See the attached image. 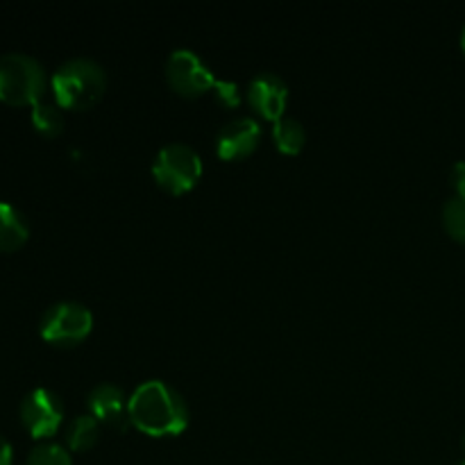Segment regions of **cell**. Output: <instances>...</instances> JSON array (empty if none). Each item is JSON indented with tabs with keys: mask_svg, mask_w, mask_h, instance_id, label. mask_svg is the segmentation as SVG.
<instances>
[{
	"mask_svg": "<svg viewBox=\"0 0 465 465\" xmlns=\"http://www.w3.org/2000/svg\"><path fill=\"white\" fill-rule=\"evenodd\" d=\"M463 452H465V434H463Z\"/></svg>",
	"mask_w": 465,
	"mask_h": 465,
	"instance_id": "7402d4cb",
	"label": "cell"
},
{
	"mask_svg": "<svg viewBox=\"0 0 465 465\" xmlns=\"http://www.w3.org/2000/svg\"><path fill=\"white\" fill-rule=\"evenodd\" d=\"M166 82L177 95L198 98V95L213 89L218 80L198 53L189 48H180L173 50L171 57L166 59Z\"/></svg>",
	"mask_w": 465,
	"mask_h": 465,
	"instance_id": "8992f818",
	"label": "cell"
},
{
	"mask_svg": "<svg viewBox=\"0 0 465 465\" xmlns=\"http://www.w3.org/2000/svg\"><path fill=\"white\" fill-rule=\"evenodd\" d=\"M100 439V422L91 413H82L68 420L64 427V443L68 452H86Z\"/></svg>",
	"mask_w": 465,
	"mask_h": 465,
	"instance_id": "7c38bea8",
	"label": "cell"
},
{
	"mask_svg": "<svg viewBox=\"0 0 465 465\" xmlns=\"http://www.w3.org/2000/svg\"><path fill=\"white\" fill-rule=\"evenodd\" d=\"M48 86L41 62L25 53H7L0 57V103L9 107H35Z\"/></svg>",
	"mask_w": 465,
	"mask_h": 465,
	"instance_id": "3957f363",
	"label": "cell"
},
{
	"mask_svg": "<svg viewBox=\"0 0 465 465\" xmlns=\"http://www.w3.org/2000/svg\"><path fill=\"white\" fill-rule=\"evenodd\" d=\"M30 239V225L14 204L0 203V252H16Z\"/></svg>",
	"mask_w": 465,
	"mask_h": 465,
	"instance_id": "8fae6325",
	"label": "cell"
},
{
	"mask_svg": "<svg viewBox=\"0 0 465 465\" xmlns=\"http://www.w3.org/2000/svg\"><path fill=\"white\" fill-rule=\"evenodd\" d=\"M443 225L454 241L465 245V193H454L445 200Z\"/></svg>",
	"mask_w": 465,
	"mask_h": 465,
	"instance_id": "9a60e30c",
	"label": "cell"
},
{
	"mask_svg": "<svg viewBox=\"0 0 465 465\" xmlns=\"http://www.w3.org/2000/svg\"><path fill=\"white\" fill-rule=\"evenodd\" d=\"M248 103L257 116L280 121L289 103V84L277 73H259L248 84Z\"/></svg>",
	"mask_w": 465,
	"mask_h": 465,
	"instance_id": "ba28073f",
	"label": "cell"
},
{
	"mask_svg": "<svg viewBox=\"0 0 465 465\" xmlns=\"http://www.w3.org/2000/svg\"><path fill=\"white\" fill-rule=\"evenodd\" d=\"M94 330V313L75 300H64L45 309L39 322V334L45 343L57 348H75Z\"/></svg>",
	"mask_w": 465,
	"mask_h": 465,
	"instance_id": "5b68a950",
	"label": "cell"
},
{
	"mask_svg": "<svg viewBox=\"0 0 465 465\" xmlns=\"http://www.w3.org/2000/svg\"><path fill=\"white\" fill-rule=\"evenodd\" d=\"M32 127L39 132L41 136H59L64 130V109L57 103H48V100H41L32 107Z\"/></svg>",
	"mask_w": 465,
	"mask_h": 465,
	"instance_id": "5bb4252c",
	"label": "cell"
},
{
	"mask_svg": "<svg viewBox=\"0 0 465 465\" xmlns=\"http://www.w3.org/2000/svg\"><path fill=\"white\" fill-rule=\"evenodd\" d=\"M262 125L252 116H239L234 121L225 123L216 136V150L221 159L236 162L252 154L262 143Z\"/></svg>",
	"mask_w": 465,
	"mask_h": 465,
	"instance_id": "9c48e42d",
	"label": "cell"
},
{
	"mask_svg": "<svg viewBox=\"0 0 465 465\" xmlns=\"http://www.w3.org/2000/svg\"><path fill=\"white\" fill-rule=\"evenodd\" d=\"M14 461V450L5 436H0V465H12Z\"/></svg>",
	"mask_w": 465,
	"mask_h": 465,
	"instance_id": "d6986e66",
	"label": "cell"
},
{
	"mask_svg": "<svg viewBox=\"0 0 465 465\" xmlns=\"http://www.w3.org/2000/svg\"><path fill=\"white\" fill-rule=\"evenodd\" d=\"M454 465H465V459H461V461H459V463H454Z\"/></svg>",
	"mask_w": 465,
	"mask_h": 465,
	"instance_id": "44dd1931",
	"label": "cell"
},
{
	"mask_svg": "<svg viewBox=\"0 0 465 465\" xmlns=\"http://www.w3.org/2000/svg\"><path fill=\"white\" fill-rule=\"evenodd\" d=\"M461 48H463V53H465V27H463V32H461Z\"/></svg>",
	"mask_w": 465,
	"mask_h": 465,
	"instance_id": "ffe728a7",
	"label": "cell"
},
{
	"mask_svg": "<svg viewBox=\"0 0 465 465\" xmlns=\"http://www.w3.org/2000/svg\"><path fill=\"white\" fill-rule=\"evenodd\" d=\"M450 184L457 193H465V162H457L450 171Z\"/></svg>",
	"mask_w": 465,
	"mask_h": 465,
	"instance_id": "ac0fdd59",
	"label": "cell"
},
{
	"mask_svg": "<svg viewBox=\"0 0 465 465\" xmlns=\"http://www.w3.org/2000/svg\"><path fill=\"white\" fill-rule=\"evenodd\" d=\"M213 91H216V98L218 103L225 104V107H239L241 103V91L239 86L234 84V82H216V86H213Z\"/></svg>",
	"mask_w": 465,
	"mask_h": 465,
	"instance_id": "e0dca14e",
	"label": "cell"
},
{
	"mask_svg": "<svg viewBox=\"0 0 465 465\" xmlns=\"http://www.w3.org/2000/svg\"><path fill=\"white\" fill-rule=\"evenodd\" d=\"M272 141H275L280 153L298 154L302 153L304 141H307V132H304V125L298 118L282 116L280 121L272 123Z\"/></svg>",
	"mask_w": 465,
	"mask_h": 465,
	"instance_id": "4fadbf2b",
	"label": "cell"
},
{
	"mask_svg": "<svg viewBox=\"0 0 465 465\" xmlns=\"http://www.w3.org/2000/svg\"><path fill=\"white\" fill-rule=\"evenodd\" d=\"M189 404L177 389L162 380L136 386L130 395V422L153 439L180 436L189 427Z\"/></svg>",
	"mask_w": 465,
	"mask_h": 465,
	"instance_id": "6da1fadb",
	"label": "cell"
},
{
	"mask_svg": "<svg viewBox=\"0 0 465 465\" xmlns=\"http://www.w3.org/2000/svg\"><path fill=\"white\" fill-rule=\"evenodd\" d=\"M50 86L59 107L84 112L98 104L107 91V73L94 59L75 57L64 62L53 73Z\"/></svg>",
	"mask_w": 465,
	"mask_h": 465,
	"instance_id": "7a4b0ae2",
	"label": "cell"
},
{
	"mask_svg": "<svg viewBox=\"0 0 465 465\" xmlns=\"http://www.w3.org/2000/svg\"><path fill=\"white\" fill-rule=\"evenodd\" d=\"M86 407L89 413L112 430L125 431L130 422V398L125 391L116 384H98L89 395H86Z\"/></svg>",
	"mask_w": 465,
	"mask_h": 465,
	"instance_id": "30bf717a",
	"label": "cell"
},
{
	"mask_svg": "<svg viewBox=\"0 0 465 465\" xmlns=\"http://www.w3.org/2000/svg\"><path fill=\"white\" fill-rule=\"evenodd\" d=\"M25 465H73V459L66 445L39 443L27 454Z\"/></svg>",
	"mask_w": 465,
	"mask_h": 465,
	"instance_id": "2e32d148",
	"label": "cell"
},
{
	"mask_svg": "<svg viewBox=\"0 0 465 465\" xmlns=\"http://www.w3.org/2000/svg\"><path fill=\"white\" fill-rule=\"evenodd\" d=\"M21 425L36 440H45L59 431L64 422V402L54 391L35 389L21 400L18 407Z\"/></svg>",
	"mask_w": 465,
	"mask_h": 465,
	"instance_id": "52a82bcc",
	"label": "cell"
},
{
	"mask_svg": "<svg viewBox=\"0 0 465 465\" xmlns=\"http://www.w3.org/2000/svg\"><path fill=\"white\" fill-rule=\"evenodd\" d=\"M203 175V159L189 143H168L153 162V177L166 193L182 195Z\"/></svg>",
	"mask_w": 465,
	"mask_h": 465,
	"instance_id": "277c9868",
	"label": "cell"
}]
</instances>
